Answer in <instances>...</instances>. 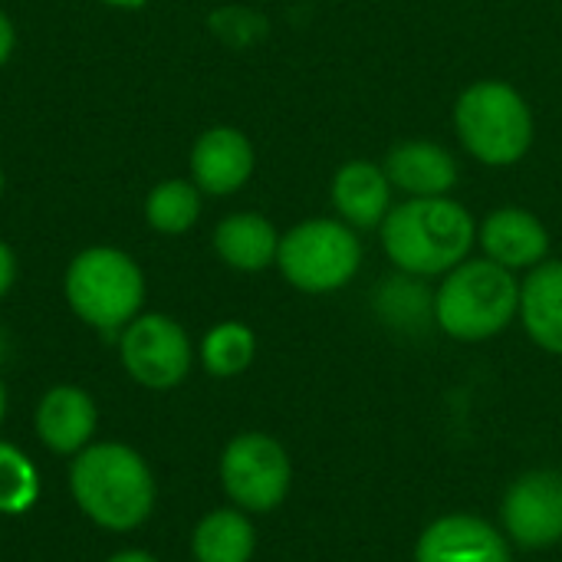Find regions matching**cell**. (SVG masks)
<instances>
[{"label":"cell","mask_w":562,"mask_h":562,"mask_svg":"<svg viewBox=\"0 0 562 562\" xmlns=\"http://www.w3.org/2000/svg\"><path fill=\"white\" fill-rule=\"evenodd\" d=\"M63 296L86 326L99 333H122L145 306V273L132 254L95 244L69 260L63 273Z\"/></svg>","instance_id":"5"},{"label":"cell","mask_w":562,"mask_h":562,"mask_svg":"<svg viewBox=\"0 0 562 562\" xmlns=\"http://www.w3.org/2000/svg\"><path fill=\"white\" fill-rule=\"evenodd\" d=\"M375 310L385 323L398 329H415L425 319H435V293H428L418 277L398 273L379 290Z\"/></svg>","instance_id":"21"},{"label":"cell","mask_w":562,"mask_h":562,"mask_svg":"<svg viewBox=\"0 0 562 562\" xmlns=\"http://www.w3.org/2000/svg\"><path fill=\"white\" fill-rule=\"evenodd\" d=\"M520 313V280L514 270L468 257L441 277L435 290V326L458 342H487Z\"/></svg>","instance_id":"3"},{"label":"cell","mask_w":562,"mask_h":562,"mask_svg":"<svg viewBox=\"0 0 562 562\" xmlns=\"http://www.w3.org/2000/svg\"><path fill=\"white\" fill-rule=\"evenodd\" d=\"M257 168V151L247 132L237 125H211L204 128L188 155L191 181L207 198H231L247 188Z\"/></svg>","instance_id":"10"},{"label":"cell","mask_w":562,"mask_h":562,"mask_svg":"<svg viewBox=\"0 0 562 562\" xmlns=\"http://www.w3.org/2000/svg\"><path fill=\"white\" fill-rule=\"evenodd\" d=\"M119 359L132 382L151 392L178 389L194 362L184 326L165 313H138L119 333Z\"/></svg>","instance_id":"8"},{"label":"cell","mask_w":562,"mask_h":562,"mask_svg":"<svg viewBox=\"0 0 562 562\" xmlns=\"http://www.w3.org/2000/svg\"><path fill=\"white\" fill-rule=\"evenodd\" d=\"M204 211V191L191 181V178H165L158 181L142 204L145 224L155 234L165 237H181L188 234Z\"/></svg>","instance_id":"19"},{"label":"cell","mask_w":562,"mask_h":562,"mask_svg":"<svg viewBox=\"0 0 562 562\" xmlns=\"http://www.w3.org/2000/svg\"><path fill=\"white\" fill-rule=\"evenodd\" d=\"M501 524L507 540L524 550L562 543V471L540 468L520 474L501 501Z\"/></svg>","instance_id":"9"},{"label":"cell","mask_w":562,"mask_h":562,"mask_svg":"<svg viewBox=\"0 0 562 562\" xmlns=\"http://www.w3.org/2000/svg\"><path fill=\"white\" fill-rule=\"evenodd\" d=\"M16 270H20V263H16L13 247H10L7 240H0V300L13 290V283H16Z\"/></svg>","instance_id":"23"},{"label":"cell","mask_w":562,"mask_h":562,"mask_svg":"<svg viewBox=\"0 0 562 562\" xmlns=\"http://www.w3.org/2000/svg\"><path fill=\"white\" fill-rule=\"evenodd\" d=\"M382 250L398 273L431 280L464 263L477 244L474 214L448 198H405L392 204L382 227Z\"/></svg>","instance_id":"1"},{"label":"cell","mask_w":562,"mask_h":562,"mask_svg":"<svg viewBox=\"0 0 562 562\" xmlns=\"http://www.w3.org/2000/svg\"><path fill=\"white\" fill-rule=\"evenodd\" d=\"M198 356H201V366L207 369V375L234 379L250 369V362L257 356V336L247 323L224 319L204 333Z\"/></svg>","instance_id":"20"},{"label":"cell","mask_w":562,"mask_h":562,"mask_svg":"<svg viewBox=\"0 0 562 562\" xmlns=\"http://www.w3.org/2000/svg\"><path fill=\"white\" fill-rule=\"evenodd\" d=\"M214 254L221 263H227L237 273H260L267 267H277L280 250V231L270 217L257 211H234L217 221L211 234Z\"/></svg>","instance_id":"16"},{"label":"cell","mask_w":562,"mask_h":562,"mask_svg":"<svg viewBox=\"0 0 562 562\" xmlns=\"http://www.w3.org/2000/svg\"><path fill=\"white\" fill-rule=\"evenodd\" d=\"M69 494L76 507L109 533L142 527L158 501L148 461L119 441L82 448L69 464Z\"/></svg>","instance_id":"2"},{"label":"cell","mask_w":562,"mask_h":562,"mask_svg":"<svg viewBox=\"0 0 562 562\" xmlns=\"http://www.w3.org/2000/svg\"><path fill=\"white\" fill-rule=\"evenodd\" d=\"M477 244L484 250L487 260L514 270V273H527L537 263L550 260V231L547 224L520 207V204H504L494 207L481 224H477Z\"/></svg>","instance_id":"12"},{"label":"cell","mask_w":562,"mask_h":562,"mask_svg":"<svg viewBox=\"0 0 562 562\" xmlns=\"http://www.w3.org/2000/svg\"><path fill=\"white\" fill-rule=\"evenodd\" d=\"M3 191H7V178H3V168H0V198H3Z\"/></svg>","instance_id":"28"},{"label":"cell","mask_w":562,"mask_h":562,"mask_svg":"<svg viewBox=\"0 0 562 562\" xmlns=\"http://www.w3.org/2000/svg\"><path fill=\"white\" fill-rule=\"evenodd\" d=\"M362 267V240L339 217H310L280 234L277 270L310 296H326L356 280Z\"/></svg>","instance_id":"6"},{"label":"cell","mask_w":562,"mask_h":562,"mask_svg":"<svg viewBox=\"0 0 562 562\" xmlns=\"http://www.w3.org/2000/svg\"><path fill=\"white\" fill-rule=\"evenodd\" d=\"M105 562H158L151 553H145V550H122V553H115V557H109Z\"/></svg>","instance_id":"25"},{"label":"cell","mask_w":562,"mask_h":562,"mask_svg":"<svg viewBox=\"0 0 562 562\" xmlns=\"http://www.w3.org/2000/svg\"><path fill=\"white\" fill-rule=\"evenodd\" d=\"M221 487L244 514H273L293 484L286 448L263 431H244L227 441L221 454Z\"/></svg>","instance_id":"7"},{"label":"cell","mask_w":562,"mask_h":562,"mask_svg":"<svg viewBox=\"0 0 562 562\" xmlns=\"http://www.w3.org/2000/svg\"><path fill=\"white\" fill-rule=\"evenodd\" d=\"M40 497V474L33 468V461L0 441V514L7 517H16V514H26Z\"/></svg>","instance_id":"22"},{"label":"cell","mask_w":562,"mask_h":562,"mask_svg":"<svg viewBox=\"0 0 562 562\" xmlns=\"http://www.w3.org/2000/svg\"><path fill=\"white\" fill-rule=\"evenodd\" d=\"M3 415H7V385L0 382V422H3Z\"/></svg>","instance_id":"27"},{"label":"cell","mask_w":562,"mask_h":562,"mask_svg":"<svg viewBox=\"0 0 562 562\" xmlns=\"http://www.w3.org/2000/svg\"><path fill=\"white\" fill-rule=\"evenodd\" d=\"M257 553V530L237 507L211 510L191 533L194 562H250Z\"/></svg>","instance_id":"18"},{"label":"cell","mask_w":562,"mask_h":562,"mask_svg":"<svg viewBox=\"0 0 562 562\" xmlns=\"http://www.w3.org/2000/svg\"><path fill=\"white\" fill-rule=\"evenodd\" d=\"M13 49H16V26H13V20L0 10V66L10 63Z\"/></svg>","instance_id":"24"},{"label":"cell","mask_w":562,"mask_h":562,"mask_svg":"<svg viewBox=\"0 0 562 562\" xmlns=\"http://www.w3.org/2000/svg\"><path fill=\"white\" fill-rule=\"evenodd\" d=\"M382 168L392 188H398L405 198H448L461 178L454 151L428 138L398 142L385 155Z\"/></svg>","instance_id":"14"},{"label":"cell","mask_w":562,"mask_h":562,"mask_svg":"<svg viewBox=\"0 0 562 562\" xmlns=\"http://www.w3.org/2000/svg\"><path fill=\"white\" fill-rule=\"evenodd\" d=\"M415 562H514V557L507 533L484 517L445 514L422 530Z\"/></svg>","instance_id":"11"},{"label":"cell","mask_w":562,"mask_h":562,"mask_svg":"<svg viewBox=\"0 0 562 562\" xmlns=\"http://www.w3.org/2000/svg\"><path fill=\"white\" fill-rule=\"evenodd\" d=\"M99 3L115 7V10H142V7H148L151 0H99Z\"/></svg>","instance_id":"26"},{"label":"cell","mask_w":562,"mask_h":562,"mask_svg":"<svg viewBox=\"0 0 562 562\" xmlns=\"http://www.w3.org/2000/svg\"><path fill=\"white\" fill-rule=\"evenodd\" d=\"M33 425H36V438L43 441V448H49L53 454L76 458L95 438L99 408L86 389L53 385L49 392H43L36 415H33Z\"/></svg>","instance_id":"13"},{"label":"cell","mask_w":562,"mask_h":562,"mask_svg":"<svg viewBox=\"0 0 562 562\" xmlns=\"http://www.w3.org/2000/svg\"><path fill=\"white\" fill-rule=\"evenodd\" d=\"M329 201L339 221L356 231H372L382 227L385 214L392 211V181L382 165L369 158H349L333 175Z\"/></svg>","instance_id":"15"},{"label":"cell","mask_w":562,"mask_h":562,"mask_svg":"<svg viewBox=\"0 0 562 562\" xmlns=\"http://www.w3.org/2000/svg\"><path fill=\"white\" fill-rule=\"evenodd\" d=\"M454 132L484 168L520 165L537 138V119L524 92L504 79H477L454 102Z\"/></svg>","instance_id":"4"},{"label":"cell","mask_w":562,"mask_h":562,"mask_svg":"<svg viewBox=\"0 0 562 562\" xmlns=\"http://www.w3.org/2000/svg\"><path fill=\"white\" fill-rule=\"evenodd\" d=\"M517 319L543 352L562 356V260H543L527 270Z\"/></svg>","instance_id":"17"}]
</instances>
